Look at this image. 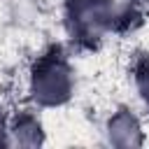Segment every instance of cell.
Instances as JSON below:
<instances>
[{
    "label": "cell",
    "mask_w": 149,
    "mask_h": 149,
    "mask_svg": "<svg viewBox=\"0 0 149 149\" xmlns=\"http://www.w3.org/2000/svg\"><path fill=\"white\" fill-rule=\"evenodd\" d=\"M33 91H35V98L47 105H54V102H61L68 98L70 70L58 54L47 56L37 65V70L33 74Z\"/></svg>",
    "instance_id": "obj_1"
},
{
    "label": "cell",
    "mask_w": 149,
    "mask_h": 149,
    "mask_svg": "<svg viewBox=\"0 0 149 149\" xmlns=\"http://www.w3.org/2000/svg\"><path fill=\"white\" fill-rule=\"evenodd\" d=\"M112 5L107 0H74L72 23L81 37H98L112 21Z\"/></svg>",
    "instance_id": "obj_2"
},
{
    "label": "cell",
    "mask_w": 149,
    "mask_h": 149,
    "mask_svg": "<svg viewBox=\"0 0 149 149\" xmlns=\"http://www.w3.org/2000/svg\"><path fill=\"white\" fill-rule=\"evenodd\" d=\"M137 84H140V91H142L144 100L149 102V61H144L142 68L137 70Z\"/></svg>",
    "instance_id": "obj_3"
}]
</instances>
